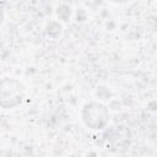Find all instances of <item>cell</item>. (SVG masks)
<instances>
[{"label":"cell","instance_id":"obj_3","mask_svg":"<svg viewBox=\"0 0 157 157\" xmlns=\"http://www.w3.org/2000/svg\"><path fill=\"white\" fill-rule=\"evenodd\" d=\"M104 140L107 146L113 151H123L130 146L131 142V132L129 128L124 125H117L109 129L105 135Z\"/></svg>","mask_w":157,"mask_h":157},{"label":"cell","instance_id":"obj_1","mask_svg":"<svg viewBox=\"0 0 157 157\" xmlns=\"http://www.w3.org/2000/svg\"><path fill=\"white\" fill-rule=\"evenodd\" d=\"M81 120L91 130H103L110 120L108 107L99 101H90L82 105Z\"/></svg>","mask_w":157,"mask_h":157},{"label":"cell","instance_id":"obj_6","mask_svg":"<svg viewBox=\"0 0 157 157\" xmlns=\"http://www.w3.org/2000/svg\"><path fill=\"white\" fill-rule=\"evenodd\" d=\"M110 2H113V4H119V5H121V4H128V2H130L131 0H109Z\"/></svg>","mask_w":157,"mask_h":157},{"label":"cell","instance_id":"obj_2","mask_svg":"<svg viewBox=\"0 0 157 157\" xmlns=\"http://www.w3.org/2000/svg\"><path fill=\"white\" fill-rule=\"evenodd\" d=\"M26 97L23 83L13 77L0 78V108L13 109L22 104Z\"/></svg>","mask_w":157,"mask_h":157},{"label":"cell","instance_id":"obj_7","mask_svg":"<svg viewBox=\"0 0 157 157\" xmlns=\"http://www.w3.org/2000/svg\"><path fill=\"white\" fill-rule=\"evenodd\" d=\"M4 18H5V15H4V11L0 9V25L4 22Z\"/></svg>","mask_w":157,"mask_h":157},{"label":"cell","instance_id":"obj_5","mask_svg":"<svg viewBox=\"0 0 157 157\" xmlns=\"http://www.w3.org/2000/svg\"><path fill=\"white\" fill-rule=\"evenodd\" d=\"M56 16H58V18L60 20V21H63V22H67L70 18H71V16H72V9H71V6L70 5H67V4H61V5H59L58 7H56Z\"/></svg>","mask_w":157,"mask_h":157},{"label":"cell","instance_id":"obj_4","mask_svg":"<svg viewBox=\"0 0 157 157\" xmlns=\"http://www.w3.org/2000/svg\"><path fill=\"white\" fill-rule=\"evenodd\" d=\"M44 34L49 39H59L63 34V25L56 20H50L45 23Z\"/></svg>","mask_w":157,"mask_h":157}]
</instances>
